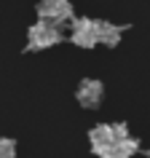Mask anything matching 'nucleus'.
<instances>
[{
	"instance_id": "obj_3",
	"label": "nucleus",
	"mask_w": 150,
	"mask_h": 158,
	"mask_svg": "<svg viewBox=\"0 0 150 158\" xmlns=\"http://www.w3.org/2000/svg\"><path fill=\"white\" fill-rule=\"evenodd\" d=\"M38 19H43V22H51V24H70L75 19L73 14V3L70 0H40L38 3Z\"/></svg>"
},
{
	"instance_id": "obj_4",
	"label": "nucleus",
	"mask_w": 150,
	"mask_h": 158,
	"mask_svg": "<svg viewBox=\"0 0 150 158\" xmlns=\"http://www.w3.org/2000/svg\"><path fill=\"white\" fill-rule=\"evenodd\" d=\"M75 99L83 110H97L105 99V83L97 78H83L75 89Z\"/></svg>"
},
{
	"instance_id": "obj_2",
	"label": "nucleus",
	"mask_w": 150,
	"mask_h": 158,
	"mask_svg": "<svg viewBox=\"0 0 150 158\" xmlns=\"http://www.w3.org/2000/svg\"><path fill=\"white\" fill-rule=\"evenodd\" d=\"M70 40H73V46H81V48L99 46V19L75 16L70 22Z\"/></svg>"
},
{
	"instance_id": "obj_10",
	"label": "nucleus",
	"mask_w": 150,
	"mask_h": 158,
	"mask_svg": "<svg viewBox=\"0 0 150 158\" xmlns=\"http://www.w3.org/2000/svg\"><path fill=\"white\" fill-rule=\"evenodd\" d=\"M148 158H150V150H148Z\"/></svg>"
},
{
	"instance_id": "obj_5",
	"label": "nucleus",
	"mask_w": 150,
	"mask_h": 158,
	"mask_svg": "<svg viewBox=\"0 0 150 158\" xmlns=\"http://www.w3.org/2000/svg\"><path fill=\"white\" fill-rule=\"evenodd\" d=\"M89 142H91V150L99 156L105 148H110L115 142V134H113V123H97L89 131Z\"/></svg>"
},
{
	"instance_id": "obj_9",
	"label": "nucleus",
	"mask_w": 150,
	"mask_h": 158,
	"mask_svg": "<svg viewBox=\"0 0 150 158\" xmlns=\"http://www.w3.org/2000/svg\"><path fill=\"white\" fill-rule=\"evenodd\" d=\"M113 134H115V142L126 139V137H131V134H129V126H126V123H113Z\"/></svg>"
},
{
	"instance_id": "obj_1",
	"label": "nucleus",
	"mask_w": 150,
	"mask_h": 158,
	"mask_svg": "<svg viewBox=\"0 0 150 158\" xmlns=\"http://www.w3.org/2000/svg\"><path fill=\"white\" fill-rule=\"evenodd\" d=\"M62 43V27L51 24V22H43L38 19L30 30H27V51H46L54 48Z\"/></svg>"
},
{
	"instance_id": "obj_6",
	"label": "nucleus",
	"mask_w": 150,
	"mask_h": 158,
	"mask_svg": "<svg viewBox=\"0 0 150 158\" xmlns=\"http://www.w3.org/2000/svg\"><path fill=\"white\" fill-rule=\"evenodd\" d=\"M123 38V27L113 24V22H105L99 19V46H107V48H115Z\"/></svg>"
},
{
	"instance_id": "obj_7",
	"label": "nucleus",
	"mask_w": 150,
	"mask_h": 158,
	"mask_svg": "<svg viewBox=\"0 0 150 158\" xmlns=\"http://www.w3.org/2000/svg\"><path fill=\"white\" fill-rule=\"evenodd\" d=\"M0 158H16V139L0 137Z\"/></svg>"
},
{
	"instance_id": "obj_8",
	"label": "nucleus",
	"mask_w": 150,
	"mask_h": 158,
	"mask_svg": "<svg viewBox=\"0 0 150 158\" xmlns=\"http://www.w3.org/2000/svg\"><path fill=\"white\" fill-rule=\"evenodd\" d=\"M99 158H129V156H126V150H123L121 142H113L110 148H105V150L99 153Z\"/></svg>"
}]
</instances>
